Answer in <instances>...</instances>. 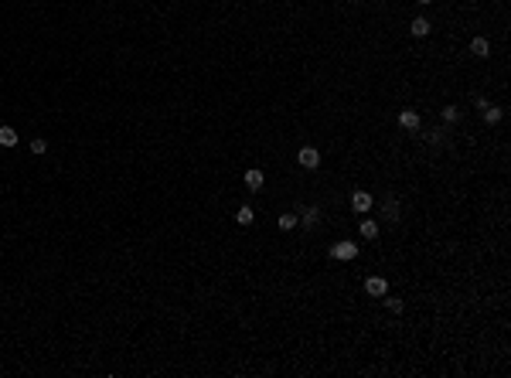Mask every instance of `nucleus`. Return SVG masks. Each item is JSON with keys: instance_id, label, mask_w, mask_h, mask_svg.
I'll list each match as a JSON object with an SVG mask.
<instances>
[{"instance_id": "f257e3e1", "label": "nucleus", "mask_w": 511, "mask_h": 378, "mask_svg": "<svg viewBox=\"0 0 511 378\" xmlns=\"http://www.w3.org/2000/svg\"><path fill=\"white\" fill-rule=\"evenodd\" d=\"M330 256L348 263V259H354V256H358V245H354V242H338V245H330Z\"/></svg>"}, {"instance_id": "f03ea898", "label": "nucleus", "mask_w": 511, "mask_h": 378, "mask_svg": "<svg viewBox=\"0 0 511 378\" xmlns=\"http://www.w3.org/2000/svg\"><path fill=\"white\" fill-rule=\"evenodd\" d=\"M365 293H368V297H385V293H388L385 276H372V279L365 283Z\"/></svg>"}, {"instance_id": "7ed1b4c3", "label": "nucleus", "mask_w": 511, "mask_h": 378, "mask_svg": "<svg viewBox=\"0 0 511 378\" xmlns=\"http://www.w3.org/2000/svg\"><path fill=\"white\" fill-rule=\"evenodd\" d=\"M296 161H300V167H307V171H314V167L320 164V153H317L314 147H304L300 153H296Z\"/></svg>"}, {"instance_id": "20e7f679", "label": "nucleus", "mask_w": 511, "mask_h": 378, "mask_svg": "<svg viewBox=\"0 0 511 378\" xmlns=\"http://www.w3.org/2000/svg\"><path fill=\"white\" fill-rule=\"evenodd\" d=\"M399 123H402V130L412 133V130H419V113H416V109H402V113H399Z\"/></svg>"}, {"instance_id": "39448f33", "label": "nucleus", "mask_w": 511, "mask_h": 378, "mask_svg": "<svg viewBox=\"0 0 511 378\" xmlns=\"http://www.w3.org/2000/svg\"><path fill=\"white\" fill-rule=\"evenodd\" d=\"M409 35L412 38H426L430 35V21H426V17H412V21H409Z\"/></svg>"}, {"instance_id": "423d86ee", "label": "nucleus", "mask_w": 511, "mask_h": 378, "mask_svg": "<svg viewBox=\"0 0 511 378\" xmlns=\"http://www.w3.org/2000/svg\"><path fill=\"white\" fill-rule=\"evenodd\" d=\"M470 55L474 58H488L491 55V41L488 38H474V41H470Z\"/></svg>"}, {"instance_id": "0eeeda50", "label": "nucleus", "mask_w": 511, "mask_h": 378, "mask_svg": "<svg viewBox=\"0 0 511 378\" xmlns=\"http://www.w3.org/2000/svg\"><path fill=\"white\" fill-rule=\"evenodd\" d=\"M351 208H354V211H368V208H372V195H368V191H354V195H351Z\"/></svg>"}, {"instance_id": "6e6552de", "label": "nucleus", "mask_w": 511, "mask_h": 378, "mask_svg": "<svg viewBox=\"0 0 511 378\" xmlns=\"http://www.w3.org/2000/svg\"><path fill=\"white\" fill-rule=\"evenodd\" d=\"M0 147H17V130L14 126H0Z\"/></svg>"}, {"instance_id": "1a4fd4ad", "label": "nucleus", "mask_w": 511, "mask_h": 378, "mask_svg": "<svg viewBox=\"0 0 511 378\" xmlns=\"http://www.w3.org/2000/svg\"><path fill=\"white\" fill-rule=\"evenodd\" d=\"M262 181H266V177H262V171H256V167H252V171H246V184H249L252 191H259Z\"/></svg>"}, {"instance_id": "9d476101", "label": "nucleus", "mask_w": 511, "mask_h": 378, "mask_svg": "<svg viewBox=\"0 0 511 378\" xmlns=\"http://www.w3.org/2000/svg\"><path fill=\"white\" fill-rule=\"evenodd\" d=\"M252 218H256V215H252L249 205H242V208L235 211V222H238V225H252Z\"/></svg>"}, {"instance_id": "9b49d317", "label": "nucleus", "mask_w": 511, "mask_h": 378, "mask_svg": "<svg viewBox=\"0 0 511 378\" xmlns=\"http://www.w3.org/2000/svg\"><path fill=\"white\" fill-rule=\"evenodd\" d=\"M296 222H300V218H296L293 211H286V215H280V229L290 232V229H296Z\"/></svg>"}, {"instance_id": "f8f14e48", "label": "nucleus", "mask_w": 511, "mask_h": 378, "mask_svg": "<svg viewBox=\"0 0 511 378\" xmlns=\"http://www.w3.org/2000/svg\"><path fill=\"white\" fill-rule=\"evenodd\" d=\"M362 235H365V239H375V235H378V222H372V218L362 222Z\"/></svg>"}, {"instance_id": "ddd939ff", "label": "nucleus", "mask_w": 511, "mask_h": 378, "mask_svg": "<svg viewBox=\"0 0 511 378\" xmlns=\"http://www.w3.org/2000/svg\"><path fill=\"white\" fill-rule=\"evenodd\" d=\"M31 150H34V153H45V150H48V140H45V137H34V140H31Z\"/></svg>"}, {"instance_id": "4468645a", "label": "nucleus", "mask_w": 511, "mask_h": 378, "mask_svg": "<svg viewBox=\"0 0 511 378\" xmlns=\"http://www.w3.org/2000/svg\"><path fill=\"white\" fill-rule=\"evenodd\" d=\"M317 215H320L317 208H304V225H314V222H317Z\"/></svg>"}, {"instance_id": "2eb2a0df", "label": "nucleus", "mask_w": 511, "mask_h": 378, "mask_svg": "<svg viewBox=\"0 0 511 378\" xmlns=\"http://www.w3.org/2000/svg\"><path fill=\"white\" fill-rule=\"evenodd\" d=\"M385 307L392 310V313H402V300H396V297H388V300H385Z\"/></svg>"}, {"instance_id": "dca6fc26", "label": "nucleus", "mask_w": 511, "mask_h": 378, "mask_svg": "<svg viewBox=\"0 0 511 378\" xmlns=\"http://www.w3.org/2000/svg\"><path fill=\"white\" fill-rule=\"evenodd\" d=\"M443 119H446V123H454V119H457V106H446V109H443Z\"/></svg>"}, {"instance_id": "f3484780", "label": "nucleus", "mask_w": 511, "mask_h": 378, "mask_svg": "<svg viewBox=\"0 0 511 378\" xmlns=\"http://www.w3.org/2000/svg\"><path fill=\"white\" fill-rule=\"evenodd\" d=\"M385 215H388V218H396V215H399V208H396V201H388V205H385Z\"/></svg>"}, {"instance_id": "a211bd4d", "label": "nucleus", "mask_w": 511, "mask_h": 378, "mask_svg": "<svg viewBox=\"0 0 511 378\" xmlns=\"http://www.w3.org/2000/svg\"><path fill=\"white\" fill-rule=\"evenodd\" d=\"M419 4H433V0H419Z\"/></svg>"}]
</instances>
